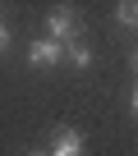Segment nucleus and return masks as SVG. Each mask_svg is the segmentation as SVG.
<instances>
[{"label":"nucleus","instance_id":"1","mask_svg":"<svg viewBox=\"0 0 138 156\" xmlns=\"http://www.w3.org/2000/svg\"><path fill=\"white\" fill-rule=\"evenodd\" d=\"M46 41H55V46H69V41H83V23H78V14L74 9H51L46 14Z\"/></svg>","mask_w":138,"mask_h":156},{"label":"nucleus","instance_id":"2","mask_svg":"<svg viewBox=\"0 0 138 156\" xmlns=\"http://www.w3.org/2000/svg\"><path fill=\"white\" fill-rule=\"evenodd\" d=\"M28 60H32L37 69H55V64H64V46H55V41L37 37V41L28 46Z\"/></svg>","mask_w":138,"mask_h":156},{"label":"nucleus","instance_id":"3","mask_svg":"<svg viewBox=\"0 0 138 156\" xmlns=\"http://www.w3.org/2000/svg\"><path fill=\"white\" fill-rule=\"evenodd\" d=\"M51 156H83V133L78 129H55Z\"/></svg>","mask_w":138,"mask_h":156},{"label":"nucleus","instance_id":"4","mask_svg":"<svg viewBox=\"0 0 138 156\" xmlns=\"http://www.w3.org/2000/svg\"><path fill=\"white\" fill-rule=\"evenodd\" d=\"M64 64H74V69H92V46H88V41H69V46H64Z\"/></svg>","mask_w":138,"mask_h":156},{"label":"nucleus","instance_id":"5","mask_svg":"<svg viewBox=\"0 0 138 156\" xmlns=\"http://www.w3.org/2000/svg\"><path fill=\"white\" fill-rule=\"evenodd\" d=\"M115 19L124 28H138V0H124V5H115Z\"/></svg>","mask_w":138,"mask_h":156},{"label":"nucleus","instance_id":"6","mask_svg":"<svg viewBox=\"0 0 138 156\" xmlns=\"http://www.w3.org/2000/svg\"><path fill=\"white\" fill-rule=\"evenodd\" d=\"M0 51H9V28L0 23Z\"/></svg>","mask_w":138,"mask_h":156},{"label":"nucleus","instance_id":"7","mask_svg":"<svg viewBox=\"0 0 138 156\" xmlns=\"http://www.w3.org/2000/svg\"><path fill=\"white\" fill-rule=\"evenodd\" d=\"M129 110H133V115H138V87H133V97H129Z\"/></svg>","mask_w":138,"mask_h":156},{"label":"nucleus","instance_id":"8","mask_svg":"<svg viewBox=\"0 0 138 156\" xmlns=\"http://www.w3.org/2000/svg\"><path fill=\"white\" fill-rule=\"evenodd\" d=\"M28 156H51V151H28Z\"/></svg>","mask_w":138,"mask_h":156},{"label":"nucleus","instance_id":"9","mask_svg":"<svg viewBox=\"0 0 138 156\" xmlns=\"http://www.w3.org/2000/svg\"><path fill=\"white\" fill-rule=\"evenodd\" d=\"M133 69H138V51H133Z\"/></svg>","mask_w":138,"mask_h":156}]
</instances>
